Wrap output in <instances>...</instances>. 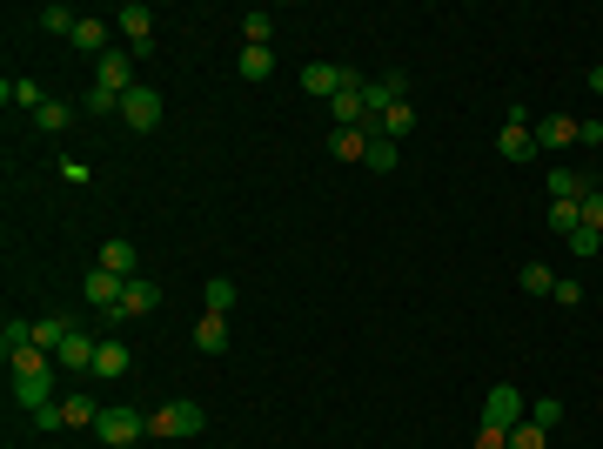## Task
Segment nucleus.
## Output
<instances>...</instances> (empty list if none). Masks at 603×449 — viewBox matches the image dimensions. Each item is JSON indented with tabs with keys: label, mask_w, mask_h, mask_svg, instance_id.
<instances>
[{
	"label": "nucleus",
	"mask_w": 603,
	"mask_h": 449,
	"mask_svg": "<svg viewBox=\"0 0 603 449\" xmlns=\"http://www.w3.org/2000/svg\"><path fill=\"white\" fill-rule=\"evenodd\" d=\"M550 228H557V235H577V228H583L577 202H550Z\"/></svg>",
	"instance_id": "72a5a7b5"
},
{
	"label": "nucleus",
	"mask_w": 603,
	"mask_h": 449,
	"mask_svg": "<svg viewBox=\"0 0 603 449\" xmlns=\"http://www.w3.org/2000/svg\"><path fill=\"white\" fill-rule=\"evenodd\" d=\"M67 114H74L67 101H47V108L34 114V128H41V135H61V128H67Z\"/></svg>",
	"instance_id": "2f4dec72"
},
{
	"label": "nucleus",
	"mask_w": 603,
	"mask_h": 449,
	"mask_svg": "<svg viewBox=\"0 0 603 449\" xmlns=\"http://www.w3.org/2000/svg\"><path fill=\"white\" fill-rule=\"evenodd\" d=\"M74 47L101 61V54H108V21H81V27H74Z\"/></svg>",
	"instance_id": "bb28decb"
},
{
	"label": "nucleus",
	"mask_w": 603,
	"mask_h": 449,
	"mask_svg": "<svg viewBox=\"0 0 603 449\" xmlns=\"http://www.w3.org/2000/svg\"><path fill=\"white\" fill-rule=\"evenodd\" d=\"M21 349H34V322H27V315H7V322H0V362L21 356Z\"/></svg>",
	"instance_id": "6ab92c4d"
},
{
	"label": "nucleus",
	"mask_w": 603,
	"mask_h": 449,
	"mask_svg": "<svg viewBox=\"0 0 603 449\" xmlns=\"http://www.w3.org/2000/svg\"><path fill=\"white\" fill-rule=\"evenodd\" d=\"M242 41L248 47H275V14H268V7H248L242 14Z\"/></svg>",
	"instance_id": "5701e85b"
},
{
	"label": "nucleus",
	"mask_w": 603,
	"mask_h": 449,
	"mask_svg": "<svg viewBox=\"0 0 603 449\" xmlns=\"http://www.w3.org/2000/svg\"><path fill=\"white\" fill-rule=\"evenodd\" d=\"M121 41H128L134 61L155 54V7H148V0H128V7H121Z\"/></svg>",
	"instance_id": "1a4fd4ad"
},
{
	"label": "nucleus",
	"mask_w": 603,
	"mask_h": 449,
	"mask_svg": "<svg viewBox=\"0 0 603 449\" xmlns=\"http://www.w3.org/2000/svg\"><path fill=\"white\" fill-rule=\"evenodd\" d=\"M577 215H583V228H597V235H603V188L577 195Z\"/></svg>",
	"instance_id": "f704fd0d"
},
{
	"label": "nucleus",
	"mask_w": 603,
	"mask_h": 449,
	"mask_svg": "<svg viewBox=\"0 0 603 449\" xmlns=\"http://www.w3.org/2000/svg\"><path fill=\"white\" fill-rule=\"evenodd\" d=\"M155 309H161V282L134 275L128 289H121V302H114V309H101V322H108V329H121V322H134V315H155Z\"/></svg>",
	"instance_id": "423d86ee"
},
{
	"label": "nucleus",
	"mask_w": 603,
	"mask_h": 449,
	"mask_svg": "<svg viewBox=\"0 0 603 449\" xmlns=\"http://www.w3.org/2000/svg\"><path fill=\"white\" fill-rule=\"evenodd\" d=\"M94 88H108V94H128V88H141V81H134V54L108 47V54L94 61Z\"/></svg>",
	"instance_id": "9d476101"
},
{
	"label": "nucleus",
	"mask_w": 603,
	"mask_h": 449,
	"mask_svg": "<svg viewBox=\"0 0 603 449\" xmlns=\"http://www.w3.org/2000/svg\"><path fill=\"white\" fill-rule=\"evenodd\" d=\"M577 141L583 148H603V121H577Z\"/></svg>",
	"instance_id": "4c0bfd02"
},
{
	"label": "nucleus",
	"mask_w": 603,
	"mask_h": 449,
	"mask_svg": "<svg viewBox=\"0 0 603 449\" xmlns=\"http://www.w3.org/2000/svg\"><path fill=\"white\" fill-rule=\"evenodd\" d=\"M530 135H536V155H557V148L577 141V121L570 114H543V121H530Z\"/></svg>",
	"instance_id": "ddd939ff"
},
{
	"label": "nucleus",
	"mask_w": 603,
	"mask_h": 449,
	"mask_svg": "<svg viewBox=\"0 0 603 449\" xmlns=\"http://www.w3.org/2000/svg\"><path fill=\"white\" fill-rule=\"evenodd\" d=\"M362 88H369V74H349V88L335 94V128H369V101H362Z\"/></svg>",
	"instance_id": "9b49d317"
},
{
	"label": "nucleus",
	"mask_w": 603,
	"mask_h": 449,
	"mask_svg": "<svg viewBox=\"0 0 603 449\" xmlns=\"http://www.w3.org/2000/svg\"><path fill=\"white\" fill-rule=\"evenodd\" d=\"M101 396H61V403H47L41 416H34V429H47V436H54V429H94L101 423Z\"/></svg>",
	"instance_id": "f03ea898"
},
{
	"label": "nucleus",
	"mask_w": 603,
	"mask_h": 449,
	"mask_svg": "<svg viewBox=\"0 0 603 449\" xmlns=\"http://www.w3.org/2000/svg\"><path fill=\"white\" fill-rule=\"evenodd\" d=\"M530 423L536 429H557L563 423V403H557V396H536V403H530Z\"/></svg>",
	"instance_id": "473e14b6"
},
{
	"label": "nucleus",
	"mask_w": 603,
	"mask_h": 449,
	"mask_svg": "<svg viewBox=\"0 0 603 449\" xmlns=\"http://www.w3.org/2000/svg\"><path fill=\"white\" fill-rule=\"evenodd\" d=\"M349 74H356V68H335V61H309V68H302V94H315V101H335V94L349 88Z\"/></svg>",
	"instance_id": "f8f14e48"
},
{
	"label": "nucleus",
	"mask_w": 603,
	"mask_h": 449,
	"mask_svg": "<svg viewBox=\"0 0 603 449\" xmlns=\"http://www.w3.org/2000/svg\"><path fill=\"white\" fill-rule=\"evenodd\" d=\"M67 336H74V329H67L61 315H41V322H34V349H47V356H61Z\"/></svg>",
	"instance_id": "393cba45"
},
{
	"label": "nucleus",
	"mask_w": 603,
	"mask_h": 449,
	"mask_svg": "<svg viewBox=\"0 0 603 449\" xmlns=\"http://www.w3.org/2000/svg\"><path fill=\"white\" fill-rule=\"evenodd\" d=\"M81 114L108 121V114H121V94H108V88H88V94H81Z\"/></svg>",
	"instance_id": "c85d7f7f"
},
{
	"label": "nucleus",
	"mask_w": 603,
	"mask_h": 449,
	"mask_svg": "<svg viewBox=\"0 0 603 449\" xmlns=\"http://www.w3.org/2000/svg\"><path fill=\"white\" fill-rule=\"evenodd\" d=\"M121 289H128V275H114V269H88V282H81V295H88L94 309H114Z\"/></svg>",
	"instance_id": "dca6fc26"
},
{
	"label": "nucleus",
	"mask_w": 603,
	"mask_h": 449,
	"mask_svg": "<svg viewBox=\"0 0 603 449\" xmlns=\"http://www.w3.org/2000/svg\"><path fill=\"white\" fill-rule=\"evenodd\" d=\"M476 449H510V429H490V423H483V429H476Z\"/></svg>",
	"instance_id": "e433bc0d"
},
{
	"label": "nucleus",
	"mask_w": 603,
	"mask_h": 449,
	"mask_svg": "<svg viewBox=\"0 0 603 449\" xmlns=\"http://www.w3.org/2000/svg\"><path fill=\"white\" fill-rule=\"evenodd\" d=\"M523 416H530V403H523V389H516V382H496L490 396H483V423H490V429H516Z\"/></svg>",
	"instance_id": "6e6552de"
},
{
	"label": "nucleus",
	"mask_w": 603,
	"mask_h": 449,
	"mask_svg": "<svg viewBox=\"0 0 603 449\" xmlns=\"http://www.w3.org/2000/svg\"><path fill=\"white\" fill-rule=\"evenodd\" d=\"M94 349H101V342H94L88 329H74V336L61 342V356H54V362H61L67 376H88V369H94Z\"/></svg>",
	"instance_id": "2eb2a0df"
},
{
	"label": "nucleus",
	"mask_w": 603,
	"mask_h": 449,
	"mask_svg": "<svg viewBox=\"0 0 603 449\" xmlns=\"http://www.w3.org/2000/svg\"><path fill=\"white\" fill-rule=\"evenodd\" d=\"M583 81H590V94H603V68H590V74H583Z\"/></svg>",
	"instance_id": "58836bf2"
},
{
	"label": "nucleus",
	"mask_w": 603,
	"mask_h": 449,
	"mask_svg": "<svg viewBox=\"0 0 603 449\" xmlns=\"http://www.w3.org/2000/svg\"><path fill=\"white\" fill-rule=\"evenodd\" d=\"M235 74H242V81H268V74H275V47H242Z\"/></svg>",
	"instance_id": "b1692460"
},
{
	"label": "nucleus",
	"mask_w": 603,
	"mask_h": 449,
	"mask_svg": "<svg viewBox=\"0 0 603 449\" xmlns=\"http://www.w3.org/2000/svg\"><path fill=\"white\" fill-rule=\"evenodd\" d=\"M94 269H114V275H141V255H134V242H121V235H114V242H101V262H94Z\"/></svg>",
	"instance_id": "a211bd4d"
},
{
	"label": "nucleus",
	"mask_w": 603,
	"mask_h": 449,
	"mask_svg": "<svg viewBox=\"0 0 603 449\" xmlns=\"http://www.w3.org/2000/svg\"><path fill=\"white\" fill-rule=\"evenodd\" d=\"M235 295H242V289H235L228 275H215V282H201V315H228V309H235Z\"/></svg>",
	"instance_id": "412c9836"
},
{
	"label": "nucleus",
	"mask_w": 603,
	"mask_h": 449,
	"mask_svg": "<svg viewBox=\"0 0 603 449\" xmlns=\"http://www.w3.org/2000/svg\"><path fill=\"white\" fill-rule=\"evenodd\" d=\"M0 101H7V108H27V114H41L47 101H54V94H47L41 81H14V74H7V81H0Z\"/></svg>",
	"instance_id": "f3484780"
},
{
	"label": "nucleus",
	"mask_w": 603,
	"mask_h": 449,
	"mask_svg": "<svg viewBox=\"0 0 603 449\" xmlns=\"http://www.w3.org/2000/svg\"><path fill=\"white\" fill-rule=\"evenodd\" d=\"M54 376H61V362H47V369H21V376H14V403H21L27 416H41V409L54 403Z\"/></svg>",
	"instance_id": "0eeeda50"
},
{
	"label": "nucleus",
	"mask_w": 603,
	"mask_h": 449,
	"mask_svg": "<svg viewBox=\"0 0 603 449\" xmlns=\"http://www.w3.org/2000/svg\"><path fill=\"white\" fill-rule=\"evenodd\" d=\"M362 161H369V168H376V175H396V141H369V155H362Z\"/></svg>",
	"instance_id": "7c9ffc66"
},
{
	"label": "nucleus",
	"mask_w": 603,
	"mask_h": 449,
	"mask_svg": "<svg viewBox=\"0 0 603 449\" xmlns=\"http://www.w3.org/2000/svg\"><path fill=\"white\" fill-rule=\"evenodd\" d=\"M128 369H134V349H128V342H101V349H94V369H88V376H94V382H121Z\"/></svg>",
	"instance_id": "4468645a"
},
{
	"label": "nucleus",
	"mask_w": 603,
	"mask_h": 449,
	"mask_svg": "<svg viewBox=\"0 0 603 449\" xmlns=\"http://www.w3.org/2000/svg\"><path fill=\"white\" fill-rule=\"evenodd\" d=\"M496 155L503 161H536V135H530V108H523V101H510L503 128H496Z\"/></svg>",
	"instance_id": "39448f33"
},
{
	"label": "nucleus",
	"mask_w": 603,
	"mask_h": 449,
	"mask_svg": "<svg viewBox=\"0 0 603 449\" xmlns=\"http://www.w3.org/2000/svg\"><path fill=\"white\" fill-rule=\"evenodd\" d=\"M201 429H208V416H201V403H188V396H175V403H161L155 416H148V436H161V443H188Z\"/></svg>",
	"instance_id": "f257e3e1"
},
{
	"label": "nucleus",
	"mask_w": 603,
	"mask_h": 449,
	"mask_svg": "<svg viewBox=\"0 0 603 449\" xmlns=\"http://www.w3.org/2000/svg\"><path fill=\"white\" fill-rule=\"evenodd\" d=\"M550 302H557V309H577V302H583V282H577V275H557V289H550Z\"/></svg>",
	"instance_id": "c9c22d12"
},
{
	"label": "nucleus",
	"mask_w": 603,
	"mask_h": 449,
	"mask_svg": "<svg viewBox=\"0 0 603 449\" xmlns=\"http://www.w3.org/2000/svg\"><path fill=\"white\" fill-rule=\"evenodd\" d=\"M161 108H168V101H161V88H148V81H141V88L121 94V128H128V135H155V128H161Z\"/></svg>",
	"instance_id": "20e7f679"
},
{
	"label": "nucleus",
	"mask_w": 603,
	"mask_h": 449,
	"mask_svg": "<svg viewBox=\"0 0 603 449\" xmlns=\"http://www.w3.org/2000/svg\"><path fill=\"white\" fill-rule=\"evenodd\" d=\"M94 436H101V449H134L141 436H148V416L128 403H108L101 409V423H94Z\"/></svg>",
	"instance_id": "7ed1b4c3"
},
{
	"label": "nucleus",
	"mask_w": 603,
	"mask_h": 449,
	"mask_svg": "<svg viewBox=\"0 0 603 449\" xmlns=\"http://www.w3.org/2000/svg\"><path fill=\"white\" fill-rule=\"evenodd\" d=\"M34 21H41L47 34H67V41H74V27H81V14H74V7H61V0H54V7H41V14H34Z\"/></svg>",
	"instance_id": "a878e982"
},
{
	"label": "nucleus",
	"mask_w": 603,
	"mask_h": 449,
	"mask_svg": "<svg viewBox=\"0 0 603 449\" xmlns=\"http://www.w3.org/2000/svg\"><path fill=\"white\" fill-rule=\"evenodd\" d=\"M516 282H523V295H550V289H557V275L543 269V262H523V269H516Z\"/></svg>",
	"instance_id": "cd10ccee"
},
{
	"label": "nucleus",
	"mask_w": 603,
	"mask_h": 449,
	"mask_svg": "<svg viewBox=\"0 0 603 449\" xmlns=\"http://www.w3.org/2000/svg\"><path fill=\"white\" fill-rule=\"evenodd\" d=\"M195 349L201 356H222L228 349V315H201L195 322Z\"/></svg>",
	"instance_id": "aec40b11"
},
{
	"label": "nucleus",
	"mask_w": 603,
	"mask_h": 449,
	"mask_svg": "<svg viewBox=\"0 0 603 449\" xmlns=\"http://www.w3.org/2000/svg\"><path fill=\"white\" fill-rule=\"evenodd\" d=\"M510 449H550V429H536L530 416H523V423L510 429Z\"/></svg>",
	"instance_id": "c756f323"
},
{
	"label": "nucleus",
	"mask_w": 603,
	"mask_h": 449,
	"mask_svg": "<svg viewBox=\"0 0 603 449\" xmlns=\"http://www.w3.org/2000/svg\"><path fill=\"white\" fill-rule=\"evenodd\" d=\"M329 155L335 161H362V155H369V128H335V135H329Z\"/></svg>",
	"instance_id": "4be33fe9"
}]
</instances>
